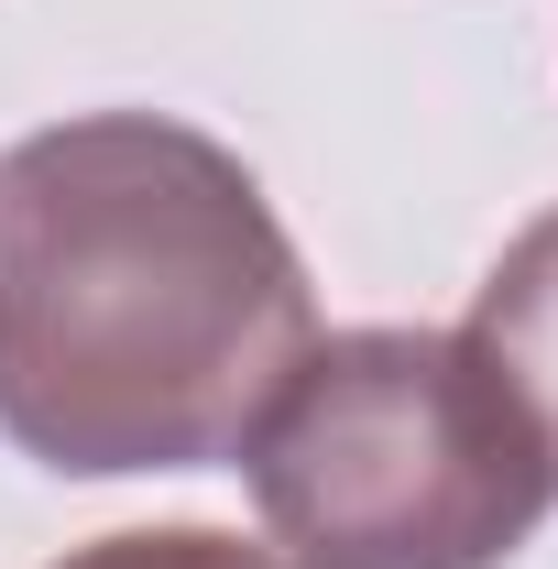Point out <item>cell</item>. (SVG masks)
<instances>
[{
	"label": "cell",
	"instance_id": "1",
	"mask_svg": "<svg viewBox=\"0 0 558 569\" xmlns=\"http://www.w3.org/2000/svg\"><path fill=\"white\" fill-rule=\"evenodd\" d=\"M307 340V263L209 132L99 110L0 153V427L44 471H198Z\"/></svg>",
	"mask_w": 558,
	"mask_h": 569
},
{
	"label": "cell",
	"instance_id": "3",
	"mask_svg": "<svg viewBox=\"0 0 558 569\" xmlns=\"http://www.w3.org/2000/svg\"><path fill=\"white\" fill-rule=\"evenodd\" d=\"M460 340L504 372V395L526 406V427L548 438V471H558V209L504 241V263L482 274Z\"/></svg>",
	"mask_w": 558,
	"mask_h": 569
},
{
	"label": "cell",
	"instance_id": "2",
	"mask_svg": "<svg viewBox=\"0 0 558 569\" xmlns=\"http://www.w3.org/2000/svg\"><path fill=\"white\" fill-rule=\"evenodd\" d=\"M241 460L285 569H504L558 503L548 438L460 329L307 340Z\"/></svg>",
	"mask_w": 558,
	"mask_h": 569
},
{
	"label": "cell",
	"instance_id": "4",
	"mask_svg": "<svg viewBox=\"0 0 558 569\" xmlns=\"http://www.w3.org/2000/svg\"><path fill=\"white\" fill-rule=\"evenodd\" d=\"M67 569H285L275 548H241L219 526H132V537H99Z\"/></svg>",
	"mask_w": 558,
	"mask_h": 569
}]
</instances>
